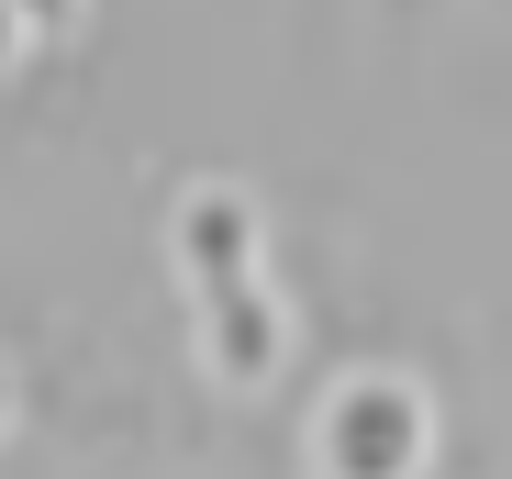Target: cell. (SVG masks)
Wrapping results in <instances>:
<instances>
[{"label": "cell", "instance_id": "3", "mask_svg": "<svg viewBox=\"0 0 512 479\" xmlns=\"http://www.w3.org/2000/svg\"><path fill=\"white\" fill-rule=\"evenodd\" d=\"M78 23V0H0V67H12V56H34L45 34H67Z\"/></svg>", "mask_w": 512, "mask_h": 479}, {"label": "cell", "instance_id": "2", "mask_svg": "<svg viewBox=\"0 0 512 479\" xmlns=\"http://www.w3.org/2000/svg\"><path fill=\"white\" fill-rule=\"evenodd\" d=\"M323 468H357V479H390V468H423L435 457V413H423L412 379H346L323 402Z\"/></svg>", "mask_w": 512, "mask_h": 479}, {"label": "cell", "instance_id": "1", "mask_svg": "<svg viewBox=\"0 0 512 479\" xmlns=\"http://www.w3.org/2000/svg\"><path fill=\"white\" fill-rule=\"evenodd\" d=\"M179 268L201 290V335H212V368L245 390V379H268L279 368V290L268 268H256V201L201 179L179 201Z\"/></svg>", "mask_w": 512, "mask_h": 479}, {"label": "cell", "instance_id": "4", "mask_svg": "<svg viewBox=\"0 0 512 479\" xmlns=\"http://www.w3.org/2000/svg\"><path fill=\"white\" fill-rule=\"evenodd\" d=\"M0 413H12V368H0Z\"/></svg>", "mask_w": 512, "mask_h": 479}]
</instances>
